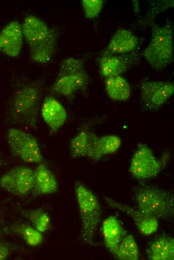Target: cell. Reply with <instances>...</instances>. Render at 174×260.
Segmentation results:
<instances>
[{"instance_id": "obj_30", "label": "cell", "mask_w": 174, "mask_h": 260, "mask_svg": "<svg viewBox=\"0 0 174 260\" xmlns=\"http://www.w3.org/2000/svg\"><path fill=\"white\" fill-rule=\"evenodd\" d=\"M0 50H1V48H0Z\"/></svg>"}, {"instance_id": "obj_7", "label": "cell", "mask_w": 174, "mask_h": 260, "mask_svg": "<svg viewBox=\"0 0 174 260\" xmlns=\"http://www.w3.org/2000/svg\"><path fill=\"white\" fill-rule=\"evenodd\" d=\"M162 166L152 150L146 144H140L132 157L129 172L137 179L148 180L156 176Z\"/></svg>"}, {"instance_id": "obj_2", "label": "cell", "mask_w": 174, "mask_h": 260, "mask_svg": "<svg viewBox=\"0 0 174 260\" xmlns=\"http://www.w3.org/2000/svg\"><path fill=\"white\" fill-rule=\"evenodd\" d=\"M40 90L38 85L30 84L20 88L11 102L9 116L13 123L36 129Z\"/></svg>"}, {"instance_id": "obj_22", "label": "cell", "mask_w": 174, "mask_h": 260, "mask_svg": "<svg viewBox=\"0 0 174 260\" xmlns=\"http://www.w3.org/2000/svg\"><path fill=\"white\" fill-rule=\"evenodd\" d=\"M90 132L82 130L76 134L69 144L70 156L74 158L86 156Z\"/></svg>"}, {"instance_id": "obj_19", "label": "cell", "mask_w": 174, "mask_h": 260, "mask_svg": "<svg viewBox=\"0 0 174 260\" xmlns=\"http://www.w3.org/2000/svg\"><path fill=\"white\" fill-rule=\"evenodd\" d=\"M58 74L72 75L78 79V90L85 88L88 83V76L82 62L78 59L69 58L61 64Z\"/></svg>"}, {"instance_id": "obj_14", "label": "cell", "mask_w": 174, "mask_h": 260, "mask_svg": "<svg viewBox=\"0 0 174 260\" xmlns=\"http://www.w3.org/2000/svg\"><path fill=\"white\" fill-rule=\"evenodd\" d=\"M137 37L129 30L120 28L110 40L104 54L127 53L134 50L138 45Z\"/></svg>"}, {"instance_id": "obj_15", "label": "cell", "mask_w": 174, "mask_h": 260, "mask_svg": "<svg viewBox=\"0 0 174 260\" xmlns=\"http://www.w3.org/2000/svg\"><path fill=\"white\" fill-rule=\"evenodd\" d=\"M102 234L106 248L112 254L124 236V230L116 217L110 216L103 222Z\"/></svg>"}, {"instance_id": "obj_25", "label": "cell", "mask_w": 174, "mask_h": 260, "mask_svg": "<svg viewBox=\"0 0 174 260\" xmlns=\"http://www.w3.org/2000/svg\"><path fill=\"white\" fill-rule=\"evenodd\" d=\"M100 142L104 156L116 152L121 146L122 140L116 134H108L100 136Z\"/></svg>"}, {"instance_id": "obj_29", "label": "cell", "mask_w": 174, "mask_h": 260, "mask_svg": "<svg viewBox=\"0 0 174 260\" xmlns=\"http://www.w3.org/2000/svg\"><path fill=\"white\" fill-rule=\"evenodd\" d=\"M5 162V160L4 157L0 155V168L2 167Z\"/></svg>"}, {"instance_id": "obj_28", "label": "cell", "mask_w": 174, "mask_h": 260, "mask_svg": "<svg viewBox=\"0 0 174 260\" xmlns=\"http://www.w3.org/2000/svg\"><path fill=\"white\" fill-rule=\"evenodd\" d=\"M10 254V248L7 245L0 242V260L6 259Z\"/></svg>"}, {"instance_id": "obj_23", "label": "cell", "mask_w": 174, "mask_h": 260, "mask_svg": "<svg viewBox=\"0 0 174 260\" xmlns=\"http://www.w3.org/2000/svg\"><path fill=\"white\" fill-rule=\"evenodd\" d=\"M23 214L32 223V226L41 233H44L49 228L50 218L44 210L40 209L25 210Z\"/></svg>"}, {"instance_id": "obj_17", "label": "cell", "mask_w": 174, "mask_h": 260, "mask_svg": "<svg viewBox=\"0 0 174 260\" xmlns=\"http://www.w3.org/2000/svg\"><path fill=\"white\" fill-rule=\"evenodd\" d=\"M148 258L152 260H173L174 240L170 236H161L154 240L146 250Z\"/></svg>"}, {"instance_id": "obj_24", "label": "cell", "mask_w": 174, "mask_h": 260, "mask_svg": "<svg viewBox=\"0 0 174 260\" xmlns=\"http://www.w3.org/2000/svg\"><path fill=\"white\" fill-rule=\"evenodd\" d=\"M52 90L64 96H69L78 90L76 78L72 76L58 74Z\"/></svg>"}, {"instance_id": "obj_11", "label": "cell", "mask_w": 174, "mask_h": 260, "mask_svg": "<svg viewBox=\"0 0 174 260\" xmlns=\"http://www.w3.org/2000/svg\"><path fill=\"white\" fill-rule=\"evenodd\" d=\"M23 36L20 24L17 21L9 22L0 34L1 50L10 56H17L22 49Z\"/></svg>"}, {"instance_id": "obj_1", "label": "cell", "mask_w": 174, "mask_h": 260, "mask_svg": "<svg viewBox=\"0 0 174 260\" xmlns=\"http://www.w3.org/2000/svg\"><path fill=\"white\" fill-rule=\"evenodd\" d=\"M22 26L23 36L30 48L32 59L40 64L48 62L56 50L55 32L40 18L32 15L26 18Z\"/></svg>"}, {"instance_id": "obj_20", "label": "cell", "mask_w": 174, "mask_h": 260, "mask_svg": "<svg viewBox=\"0 0 174 260\" xmlns=\"http://www.w3.org/2000/svg\"><path fill=\"white\" fill-rule=\"evenodd\" d=\"M112 254L118 260H138V247L134 236L131 234H128L123 237Z\"/></svg>"}, {"instance_id": "obj_26", "label": "cell", "mask_w": 174, "mask_h": 260, "mask_svg": "<svg viewBox=\"0 0 174 260\" xmlns=\"http://www.w3.org/2000/svg\"><path fill=\"white\" fill-rule=\"evenodd\" d=\"M103 156L100 145V136L90 132L88 148L86 157L94 161H97Z\"/></svg>"}, {"instance_id": "obj_13", "label": "cell", "mask_w": 174, "mask_h": 260, "mask_svg": "<svg viewBox=\"0 0 174 260\" xmlns=\"http://www.w3.org/2000/svg\"><path fill=\"white\" fill-rule=\"evenodd\" d=\"M58 188V182L54 174L45 164L40 163L34 170L33 194L43 196L54 194Z\"/></svg>"}, {"instance_id": "obj_6", "label": "cell", "mask_w": 174, "mask_h": 260, "mask_svg": "<svg viewBox=\"0 0 174 260\" xmlns=\"http://www.w3.org/2000/svg\"><path fill=\"white\" fill-rule=\"evenodd\" d=\"M6 138L14 156L28 164H40L42 160L37 140L30 133L18 128H10Z\"/></svg>"}, {"instance_id": "obj_3", "label": "cell", "mask_w": 174, "mask_h": 260, "mask_svg": "<svg viewBox=\"0 0 174 260\" xmlns=\"http://www.w3.org/2000/svg\"><path fill=\"white\" fill-rule=\"evenodd\" d=\"M74 192L81 220L80 239L86 244H93L100 221V204L94 193L81 182L75 184Z\"/></svg>"}, {"instance_id": "obj_5", "label": "cell", "mask_w": 174, "mask_h": 260, "mask_svg": "<svg viewBox=\"0 0 174 260\" xmlns=\"http://www.w3.org/2000/svg\"><path fill=\"white\" fill-rule=\"evenodd\" d=\"M138 209L158 218L174 217V196L169 192L153 186H144L135 194Z\"/></svg>"}, {"instance_id": "obj_27", "label": "cell", "mask_w": 174, "mask_h": 260, "mask_svg": "<svg viewBox=\"0 0 174 260\" xmlns=\"http://www.w3.org/2000/svg\"><path fill=\"white\" fill-rule=\"evenodd\" d=\"M82 4L86 18H94L100 14L103 6L102 0H82Z\"/></svg>"}, {"instance_id": "obj_10", "label": "cell", "mask_w": 174, "mask_h": 260, "mask_svg": "<svg viewBox=\"0 0 174 260\" xmlns=\"http://www.w3.org/2000/svg\"><path fill=\"white\" fill-rule=\"evenodd\" d=\"M104 200L109 206L124 212L130 216L142 234L148 236L157 231L158 222L156 218L146 214L138 209L122 204L110 198L104 196Z\"/></svg>"}, {"instance_id": "obj_12", "label": "cell", "mask_w": 174, "mask_h": 260, "mask_svg": "<svg viewBox=\"0 0 174 260\" xmlns=\"http://www.w3.org/2000/svg\"><path fill=\"white\" fill-rule=\"evenodd\" d=\"M42 116L52 132L60 129L65 122L67 112L62 105L55 98L46 96L40 109Z\"/></svg>"}, {"instance_id": "obj_8", "label": "cell", "mask_w": 174, "mask_h": 260, "mask_svg": "<svg viewBox=\"0 0 174 260\" xmlns=\"http://www.w3.org/2000/svg\"><path fill=\"white\" fill-rule=\"evenodd\" d=\"M34 170L26 166H18L4 173L0 178V186L7 192L17 196H24L32 191Z\"/></svg>"}, {"instance_id": "obj_4", "label": "cell", "mask_w": 174, "mask_h": 260, "mask_svg": "<svg viewBox=\"0 0 174 260\" xmlns=\"http://www.w3.org/2000/svg\"><path fill=\"white\" fill-rule=\"evenodd\" d=\"M152 36L144 55L154 69L160 70L174 60L173 28L172 25L153 26Z\"/></svg>"}, {"instance_id": "obj_18", "label": "cell", "mask_w": 174, "mask_h": 260, "mask_svg": "<svg viewBox=\"0 0 174 260\" xmlns=\"http://www.w3.org/2000/svg\"><path fill=\"white\" fill-rule=\"evenodd\" d=\"M104 87L108 96L116 101H126L131 94L130 84L121 76L106 78Z\"/></svg>"}, {"instance_id": "obj_21", "label": "cell", "mask_w": 174, "mask_h": 260, "mask_svg": "<svg viewBox=\"0 0 174 260\" xmlns=\"http://www.w3.org/2000/svg\"><path fill=\"white\" fill-rule=\"evenodd\" d=\"M10 230L19 236L29 246L36 247L43 242L42 234L33 226L25 224H16L10 226Z\"/></svg>"}, {"instance_id": "obj_9", "label": "cell", "mask_w": 174, "mask_h": 260, "mask_svg": "<svg viewBox=\"0 0 174 260\" xmlns=\"http://www.w3.org/2000/svg\"><path fill=\"white\" fill-rule=\"evenodd\" d=\"M174 92V84L168 82L146 81L140 85L142 102L151 109L158 108L163 106Z\"/></svg>"}, {"instance_id": "obj_16", "label": "cell", "mask_w": 174, "mask_h": 260, "mask_svg": "<svg viewBox=\"0 0 174 260\" xmlns=\"http://www.w3.org/2000/svg\"><path fill=\"white\" fill-rule=\"evenodd\" d=\"M128 66L127 59L116 54H104L99 62L100 72L106 78L121 76L126 70Z\"/></svg>"}]
</instances>
